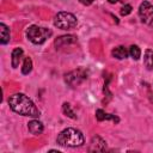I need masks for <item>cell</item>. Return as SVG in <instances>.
Returning <instances> with one entry per match:
<instances>
[{
  "mask_svg": "<svg viewBox=\"0 0 153 153\" xmlns=\"http://www.w3.org/2000/svg\"><path fill=\"white\" fill-rule=\"evenodd\" d=\"M8 105L10 108L23 116H30V117H38L39 110L35 105V103L24 93H14L10 96L8 98Z\"/></svg>",
  "mask_w": 153,
  "mask_h": 153,
  "instance_id": "cell-1",
  "label": "cell"
},
{
  "mask_svg": "<svg viewBox=\"0 0 153 153\" xmlns=\"http://www.w3.org/2000/svg\"><path fill=\"white\" fill-rule=\"evenodd\" d=\"M57 143L60 146L65 147H80L84 143V135L80 130L75 128H67L63 129L56 139Z\"/></svg>",
  "mask_w": 153,
  "mask_h": 153,
  "instance_id": "cell-2",
  "label": "cell"
},
{
  "mask_svg": "<svg viewBox=\"0 0 153 153\" xmlns=\"http://www.w3.org/2000/svg\"><path fill=\"white\" fill-rule=\"evenodd\" d=\"M51 33H53L51 30L38 25H31L26 30V36L29 41H31L33 44H42L43 42L47 41V38L51 36Z\"/></svg>",
  "mask_w": 153,
  "mask_h": 153,
  "instance_id": "cell-3",
  "label": "cell"
},
{
  "mask_svg": "<svg viewBox=\"0 0 153 153\" xmlns=\"http://www.w3.org/2000/svg\"><path fill=\"white\" fill-rule=\"evenodd\" d=\"M78 24V19L73 13L69 12H59L54 18V25L61 30L74 29Z\"/></svg>",
  "mask_w": 153,
  "mask_h": 153,
  "instance_id": "cell-4",
  "label": "cell"
},
{
  "mask_svg": "<svg viewBox=\"0 0 153 153\" xmlns=\"http://www.w3.org/2000/svg\"><path fill=\"white\" fill-rule=\"evenodd\" d=\"M87 75H88V72L85 68L80 67L78 69H74V71L67 73L65 75V81L69 86H73L74 87V86H78L79 84H81L84 80H86L87 79Z\"/></svg>",
  "mask_w": 153,
  "mask_h": 153,
  "instance_id": "cell-5",
  "label": "cell"
},
{
  "mask_svg": "<svg viewBox=\"0 0 153 153\" xmlns=\"http://www.w3.org/2000/svg\"><path fill=\"white\" fill-rule=\"evenodd\" d=\"M139 17L143 24L153 27V5L148 1L141 2L139 7Z\"/></svg>",
  "mask_w": 153,
  "mask_h": 153,
  "instance_id": "cell-6",
  "label": "cell"
},
{
  "mask_svg": "<svg viewBox=\"0 0 153 153\" xmlns=\"http://www.w3.org/2000/svg\"><path fill=\"white\" fill-rule=\"evenodd\" d=\"M106 148V142L100 137V136H93L88 147L90 152H103Z\"/></svg>",
  "mask_w": 153,
  "mask_h": 153,
  "instance_id": "cell-7",
  "label": "cell"
},
{
  "mask_svg": "<svg viewBox=\"0 0 153 153\" xmlns=\"http://www.w3.org/2000/svg\"><path fill=\"white\" fill-rule=\"evenodd\" d=\"M74 42H76V36L65 35V36H61L57 39H55V47L59 48V47H63L66 44H71V43H74Z\"/></svg>",
  "mask_w": 153,
  "mask_h": 153,
  "instance_id": "cell-8",
  "label": "cell"
},
{
  "mask_svg": "<svg viewBox=\"0 0 153 153\" xmlns=\"http://www.w3.org/2000/svg\"><path fill=\"white\" fill-rule=\"evenodd\" d=\"M27 128H29V131L31 134H33V135H39L43 131V124L39 121H37V120L30 121L27 123Z\"/></svg>",
  "mask_w": 153,
  "mask_h": 153,
  "instance_id": "cell-9",
  "label": "cell"
},
{
  "mask_svg": "<svg viewBox=\"0 0 153 153\" xmlns=\"http://www.w3.org/2000/svg\"><path fill=\"white\" fill-rule=\"evenodd\" d=\"M11 38V32L7 25H5L4 23H0V43L1 44H6Z\"/></svg>",
  "mask_w": 153,
  "mask_h": 153,
  "instance_id": "cell-10",
  "label": "cell"
},
{
  "mask_svg": "<svg viewBox=\"0 0 153 153\" xmlns=\"http://www.w3.org/2000/svg\"><path fill=\"white\" fill-rule=\"evenodd\" d=\"M96 117H97V120L98 121H104V120H111V121H114V122H118L120 121V118L117 117V116H115V115H111V114H106L104 110H102V109H98V110H96Z\"/></svg>",
  "mask_w": 153,
  "mask_h": 153,
  "instance_id": "cell-11",
  "label": "cell"
},
{
  "mask_svg": "<svg viewBox=\"0 0 153 153\" xmlns=\"http://www.w3.org/2000/svg\"><path fill=\"white\" fill-rule=\"evenodd\" d=\"M111 54H112L114 57H116V59H118V60H122V59H126V57L129 55V50H127L126 47L120 45V47H116L115 49H112Z\"/></svg>",
  "mask_w": 153,
  "mask_h": 153,
  "instance_id": "cell-12",
  "label": "cell"
},
{
  "mask_svg": "<svg viewBox=\"0 0 153 153\" xmlns=\"http://www.w3.org/2000/svg\"><path fill=\"white\" fill-rule=\"evenodd\" d=\"M11 65L13 68H17L19 66V62H20V59L23 56V49L22 48H16L13 51H12V55H11Z\"/></svg>",
  "mask_w": 153,
  "mask_h": 153,
  "instance_id": "cell-13",
  "label": "cell"
},
{
  "mask_svg": "<svg viewBox=\"0 0 153 153\" xmlns=\"http://www.w3.org/2000/svg\"><path fill=\"white\" fill-rule=\"evenodd\" d=\"M143 62H145V66L149 69V71H153V50H146L145 53V57H143Z\"/></svg>",
  "mask_w": 153,
  "mask_h": 153,
  "instance_id": "cell-14",
  "label": "cell"
},
{
  "mask_svg": "<svg viewBox=\"0 0 153 153\" xmlns=\"http://www.w3.org/2000/svg\"><path fill=\"white\" fill-rule=\"evenodd\" d=\"M31 71H32V60L27 56V57L24 59V63H23V67H22V73L23 74H29Z\"/></svg>",
  "mask_w": 153,
  "mask_h": 153,
  "instance_id": "cell-15",
  "label": "cell"
},
{
  "mask_svg": "<svg viewBox=\"0 0 153 153\" xmlns=\"http://www.w3.org/2000/svg\"><path fill=\"white\" fill-rule=\"evenodd\" d=\"M62 111H63V114H65L66 116H68V117H71V118H73V120L76 118V115H75L74 111L72 110L69 103H63V105H62Z\"/></svg>",
  "mask_w": 153,
  "mask_h": 153,
  "instance_id": "cell-16",
  "label": "cell"
},
{
  "mask_svg": "<svg viewBox=\"0 0 153 153\" xmlns=\"http://www.w3.org/2000/svg\"><path fill=\"white\" fill-rule=\"evenodd\" d=\"M129 55L134 59V60H139L140 59V56H141V50H140V48L137 47V45H130V48H129Z\"/></svg>",
  "mask_w": 153,
  "mask_h": 153,
  "instance_id": "cell-17",
  "label": "cell"
},
{
  "mask_svg": "<svg viewBox=\"0 0 153 153\" xmlns=\"http://www.w3.org/2000/svg\"><path fill=\"white\" fill-rule=\"evenodd\" d=\"M131 10H133V7H131L129 4H127V5H124V6L121 8V14H122V16H128V14L131 12Z\"/></svg>",
  "mask_w": 153,
  "mask_h": 153,
  "instance_id": "cell-18",
  "label": "cell"
},
{
  "mask_svg": "<svg viewBox=\"0 0 153 153\" xmlns=\"http://www.w3.org/2000/svg\"><path fill=\"white\" fill-rule=\"evenodd\" d=\"M79 1H80L82 5H86V6H88V5H91V4H92L94 0H79Z\"/></svg>",
  "mask_w": 153,
  "mask_h": 153,
  "instance_id": "cell-19",
  "label": "cell"
},
{
  "mask_svg": "<svg viewBox=\"0 0 153 153\" xmlns=\"http://www.w3.org/2000/svg\"><path fill=\"white\" fill-rule=\"evenodd\" d=\"M110 4H116V2H118V1H121V0H108Z\"/></svg>",
  "mask_w": 153,
  "mask_h": 153,
  "instance_id": "cell-20",
  "label": "cell"
}]
</instances>
